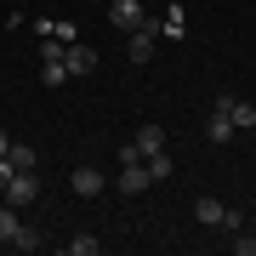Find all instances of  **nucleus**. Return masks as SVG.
<instances>
[{
    "label": "nucleus",
    "instance_id": "dca6fc26",
    "mask_svg": "<svg viewBox=\"0 0 256 256\" xmlns=\"http://www.w3.org/2000/svg\"><path fill=\"white\" fill-rule=\"evenodd\" d=\"M40 80H46V86H63V80H68L63 57H52V63H40Z\"/></svg>",
    "mask_w": 256,
    "mask_h": 256
},
{
    "label": "nucleus",
    "instance_id": "20e7f679",
    "mask_svg": "<svg viewBox=\"0 0 256 256\" xmlns=\"http://www.w3.org/2000/svg\"><path fill=\"white\" fill-rule=\"evenodd\" d=\"M148 188H154V176H148V165H142V160H126V165H120L114 194H148Z\"/></svg>",
    "mask_w": 256,
    "mask_h": 256
},
{
    "label": "nucleus",
    "instance_id": "f257e3e1",
    "mask_svg": "<svg viewBox=\"0 0 256 256\" xmlns=\"http://www.w3.org/2000/svg\"><path fill=\"white\" fill-rule=\"evenodd\" d=\"M154 46H160V18H142L137 28H131V34H126V57H131V63H148V57H154Z\"/></svg>",
    "mask_w": 256,
    "mask_h": 256
},
{
    "label": "nucleus",
    "instance_id": "9d476101",
    "mask_svg": "<svg viewBox=\"0 0 256 256\" xmlns=\"http://www.w3.org/2000/svg\"><path fill=\"white\" fill-rule=\"evenodd\" d=\"M228 120H234V131H250L256 126V102H234L228 97Z\"/></svg>",
    "mask_w": 256,
    "mask_h": 256
},
{
    "label": "nucleus",
    "instance_id": "423d86ee",
    "mask_svg": "<svg viewBox=\"0 0 256 256\" xmlns=\"http://www.w3.org/2000/svg\"><path fill=\"white\" fill-rule=\"evenodd\" d=\"M63 68H68V80H74V74H92L97 68V52L86 46V40H68V46H63Z\"/></svg>",
    "mask_w": 256,
    "mask_h": 256
},
{
    "label": "nucleus",
    "instance_id": "4468645a",
    "mask_svg": "<svg viewBox=\"0 0 256 256\" xmlns=\"http://www.w3.org/2000/svg\"><path fill=\"white\" fill-rule=\"evenodd\" d=\"M142 165H148V176H154V182H165V176H171V154H165V148H160V154H148Z\"/></svg>",
    "mask_w": 256,
    "mask_h": 256
},
{
    "label": "nucleus",
    "instance_id": "2eb2a0df",
    "mask_svg": "<svg viewBox=\"0 0 256 256\" xmlns=\"http://www.w3.org/2000/svg\"><path fill=\"white\" fill-rule=\"evenodd\" d=\"M102 250V239H92V234H74L68 239V256H97Z\"/></svg>",
    "mask_w": 256,
    "mask_h": 256
},
{
    "label": "nucleus",
    "instance_id": "7ed1b4c3",
    "mask_svg": "<svg viewBox=\"0 0 256 256\" xmlns=\"http://www.w3.org/2000/svg\"><path fill=\"white\" fill-rule=\"evenodd\" d=\"M0 200L18 205V210H23V205H34V200H40V171H18L6 188H0Z\"/></svg>",
    "mask_w": 256,
    "mask_h": 256
},
{
    "label": "nucleus",
    "instance_id": "6e6552de",
    "mask_svg": "<svg viewBox=\"0 0 256 256\" xmlns=\"http://www.w3.org/2000/svg\"><path fill=\"white\" fill-rule=\"evenodd\" d=\"M194 222H205V228H222V222H228V205H222L216 194H200V200H194Z\"/></svg>",
    "mask_w": 256,
    "mask_h": 256
},
{
    "label": "nucleus",
    "instance_id": "6ab92c4d",
    "mask_svg": "<svg viewBox=\"0 0 256 256\" xmlns=\"http://www.w3.org/2000/svg\"><path fill=\"white\" fill-rule=\"evenodd\" d=\"M6 148H12V137H6V131H0V154H6Z\"/></svg>",
    "mask_w": 256,
    "mask_h": 256
},
{
    "label": "nucleus",
    "instance_id": "f8f14e48",
    "mask_svg": "<svg viewBox=\"0 0 256 256\" xmlns=\"http://www.w3.org/2000/svg\"><path fill=\"white\" fill-rule=\"evenodd\" d=\"M182 28H188L182 6H171V12H165V18H160V40H165V34H182Z\"/></svg>",
    "mask_w": 256,
    "mask_h": 256
},
{
    "label": "nucleus",
    "instance_id": "0eeeda50",
    "mask_svg": "<svg viewBox=\"0 0 256 256\" xmlns=\"http://www.w3.org/2000/svg\"><path fill=\"white\" fill-rule=\"evenodd\" d=\"M142 18H148V12H142V0H114V6H108V23L120 28V34H131Z\"/></svg>",
    "mask_w": 256,
    "mask_h": 256
},
{
    "label": "nucleus",
    "instance_id": "f3484780",
    "mask_svg": "<svg viewBox=\"0 0 256 256\" xmlns=\"http://www.w3.org/2000/svg\"><path fill=\"white\" fill-rule=\"evenodd\" d=\"M12 250H40V234H34V228H28V222H23V228H18V234H12Z\"/></svg>",
    "mask_w": 256,
    "mask_h": 256
},
{
    "label": "nucleus",
    "instance_id": "1a4fd4ad",
    "mask_svg": "<svg viewBox=\"0 0 256 256\" xmlns=\"http://www.w3.org/2000/svg\"><path fill=\"white\" fill-rule=\"evenodd\" d=\"M205 137H210V142H228V137H234V120H228V97H222L216 108H210V120H205Z\"/></svg>",
    "mask_w": 256,
    "mask_h": 256
},
{
    "label": "nucleus",
    "instance_id": "a211bd4d",
    "mask_svg": "<svg viewBox=\"0 0 256 256\" xmlns=\"http://www.w3.org/2000/svg\"><path fill=\"white\" fill-rule=\"evenodd\" d=\"M234 256H256V239H250L245 228H239V239H234Z\"/></svg>",
    "mask_w": 256,
    "mask_h": 256
},
{
    "label": "nucleus",
    "instance_id": "f03ea898",
    "mask_svg": "<svg viewBox=\"0 0 256 256\" xmlns=\"http://www.w3.org/2000/svg\"><path fill=\"white\" fill-rule=\"evenodd\" d=\"M160 148H165V126H137V137L120 148V165L126 160H148V154H160Z\"/></svg>",
    "mask_w": 256,
    "mask_h": 256
},
{
    "label": "nucleus",
    "instance_id": "39448f33",
    "mask_svg": "<svg viewBox=\"0 0 256 256\" xmlns=\"http://www.w3.org/2000/svg\"><path fill=\"white\" fill-rule=\"evenodd\" d=\"M68 188L80 194V200H97L108 182H102V171H97V165H74V171H68Z\"/></svg>",
    "mask_w": 256,
    "mask_h": 256
},
{
    "label": "nucleus",
    "instance_id": "ddd939ff",
    "mask_svg": "<svg viewBox=\"0 0 256 256\" xmlns=\"http://www.w3.org/2000/svg\"><path fill=\"white\" fill-rule=\"evenodd\" d=\"M6 160L18 165V171H34V148H28V142H12V148H6Z\"/></svg>",
    "mask_w": 256,
    "mask_h": 256
},
{
    "label": "nucleus",
    "instance_id": "9b49d317",
    "mask_svg": "<svg viewBox=\"0 0 256 256\" xmlns=\"http://www.w3.org/2000/svg\"><path fill=\"white\" fill-rule=\"evenodd\" d=\"M23 228V216H18V205H6L0 200V245H12V234Z\"/></svg>",
    "mask_w": 256,
    "mask_h": 256
}]
</instances>
